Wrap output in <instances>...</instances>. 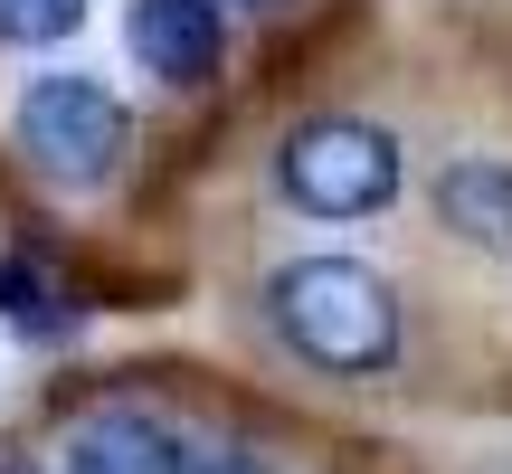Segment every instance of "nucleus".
<instances>
[{
	"mask_svg": "<svg viewBox=\"0 0 512 474\" xmlns=\"http://www.w3.org/2000/svg\"><path fill=\"white\" fill-rule=\"evenodd\" d=\"M190 474H275L256 446H190Z\"/></svg>",
	"mask_w": 512,
	"mask_h": 474,
	"instance_id": "9",
	"label": "nucleus"
},
{
	"mask_svg": "<svg viewBox=\"0 0 512 474\" xmlns=\"http://www.w3.org/2000/svg\"><path fill=\"white\" fill-rule=\"evenodd\" d=\"M10 143L38 181L57 190H105L133 152V114L105 76H29L10 105Z\"/></svg>",
	"mask_w": 512,
	"mask_h": 474,
	"instance_id": "2",
	"label": "nucleus"
},
{
	"mask_svg": "<svg viewBox=\"0 0 512 474\" xmlns=\"http://www.w3.org/2000/svg\"><path fill=\"white\" fill-rule=\"evenodd\" d=\"M437 219L465 247L512 256V162H446L437 171Z\"/></svg>",
	"mask_w": 512,
	"mask_h": 474,
	"instance_id": "6",
	"label": "nucleus"
},
{
	"mask_svg": "<svg viewBox=\"0 0 512 474\" xmlns=\"http://www.w3.org/2000/svg\"><path fill=\"white\" fill-rule=\"evenodd\" d=\"M86 29V0H0V38L10 48H57Z\"/></svg>",
	"mask_w": 512,
	"mask_h": 474,
	"instance_id": "8",
	"label": "nucleus"
},
{
	"mask_svg": "<svg viewBox=\"0 0 512 474\" xmlns=\"http://www.w3.org/2000/svg\"><path fill=\"white\" fill-rule=\"evenodd\" d=\"M266 313L313 370L361 380V370L399 361V294H389L361 256H294V266H275Z\"/></svg>",
	"mask_w": 512,
	"mask_h": 474,
	"instance_id": "1",
	"label": "nucleus"
},
{
	"mask_svg": "<svg viewBox=\"0 0 512 474\" xmlns=\"http://www.w3.org/2000/svg\"><path fill=\"white\" fill-rule=\"evenodd\" d=\"M124 48L143 76H162V86H209L228 57V19L219 0H133L124 10Z\"/></svg>",
	"mask_w": 512,
	"mask_h": 474,
	"instance_id": "4",
	"label": "nucleus"
},
{
	"mask_svg": "<svg viewBox=\"0 0 512 474\" xmlns=\"http://www.w3.org/2000/svg\"><path fill=\"white\" fill-rule=\"evenodd\" d=\"M0 474H38V465H0Z\"/></svg>",
	"mask_w": 512,
	"mask_h": 474,
	"instance_id": "10",
	"label": "nucleus"
},
{
	"mask_svg": "<svg viewBox=\"0 0 512 474\" xmlns=\"http://www.w3.org/2000/svg\"><path fill=\"white\" fill-rule=\"evenodd\" d=\"M0 313H10L19 332H67L76 304L48 285V266H29V256H0Z\"/></svg>",
	"mask_w": 512,
	"mask_h": 474,
	"instance_id": "7",
	"label": "nucleus"
},
{
	"mask_svg": "<svg viewBox=\"0 0 512 474\" xmlns=\"http://www.w3.org/2000/svg\"><path fill=\"white\" fill-rule=\"evenodd\" d=\"M57 474H190V437H171L152 408L133 399H105L67 427L57 446Z\"/></svg>",
	"mask_w": 512,
	"mask_h": 474,
	"instance_id": "5",
	"label": "nucleus"
},
{
	"mask_svg": "<svg viewBox=\"0 0 512 474\" xmlns=\"http://www.w3.org/2000/svg\"><path fill=\"white\" fill-rule=\"evenodd\" d=\"M247 10H275V0H247Z\"/></svg>",
	"mask_w": 512,
	"mask_h": 474,
	"instance_id": "11",
	"label": "nucleus"
},
{
	"mask_svg": "<svg viewBox=\"0 0 512 474\" xmlns=\"http://www.w3.org/2000/svg\"><path fill=\"white\" fill-rule=\"evenodd\" d=\"M275 190L304 219H370L399 200V143L361 114H313L275 143Z\"/></svg>",
	"mask_w": 512,
	"mask_h": 474,
	"instance_id": "3",
	"label": "nucleus"
}]
</instances>
